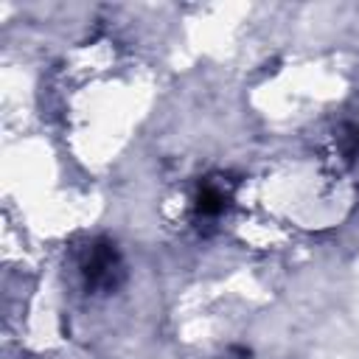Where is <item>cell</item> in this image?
Instances as JSON below:
<instances>
[{
    "label": "cell",
    "instance_id": "cell-1",
    "mask_svg": "<svg viewBox=\"0 0 359 359\" xmlns=\"http://www.w3.org/2000/svg\"><path fill=\"white\" fill-rule=\"evenodd\" d=\"M115 266H118V255L112 244H95L90 250V261L84 264V275L90 283H112Z\"/></svg>",
    "mask_w": 359,
    "mask_h": 359
},
{
    "label": "cell",
    "instance_id": "cell-2",
    "mask_svg": "<svg viewBox=\"0 0 359 359\" xmlns=\"http://www.w3.org/2000/svg\"><path fill=\"white\" fill-rule=\"evenodd\" d=\"M224 194L216 188V185H205L202 191H199V199H196V208H199V213L202 216H216V213H222L224 210Z\"/></svg>",
    "mask_w": 359,
    "mask_h": 359
}]
</instances>
